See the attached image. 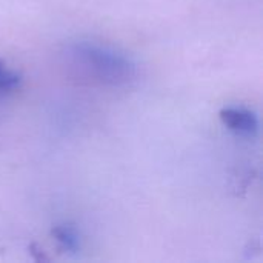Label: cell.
Returning <instances> with one entry per match:
<instances>
[{
	"label": "cell",
	"instance_id": "3957f363",
	"mask_svg": "<svg viewBox=\"0 0 263 263\" xmlns=\"http://www.w3.org/2000/svg\"><path fill=\"white\" fill-rule=\"evenodd\" d=\"M51 236L68 253H77L80 250V237H79V233L69 223L55 225L51 230Z\"/></svg>",
	"mask_w": 263,
	"mask_h": 263
},
{
	"label": "cell",
	"instance_id": "277c9868",
	"mask_svg": "<svg viewBox=\"0 0 263 263\" xmlns=\"http://www.w3.org/2000/svg\"><path fill=\"white\" fill-rule=\"evenodd\" d=\"M20 83H22V76L12 69H8L5 63L0 60V92L14 91L20 86Z\"/></svg>",
	"mask_w": 263,
	"mask_h": 263
},
{
	"label": "cell",
	"instance_id": "6da1fadb",
	"mask_svg": "<svg viewBox=\"0 0 263 263\" xmlns=\"http://www.w3.org/2000/svg\"><path fill=\"white\" fill-rule=\"evenodd\" d=\"M65 57L79 74L108 86H125L137 74L131 57L94 40H76L66 45Z\"/></svg>",
	"mask_w": 263,
	"mask_h": 263
},
{
	"label": "cell",
	"instance_id": "7a4b0ae2",
	"mask_svg": "<svg viewBox=\"0 0 263 263\" xmlns=\"http://www.w3.org/2000/svg\"><path fill=\"white\" fill-rule=\"evenodd\" d=\"M220 122L230 131L243 137H254L259 133V117L243 106H225L219 112Z\"/></svg>",
	"mask_w": 263,
	"mask_h": 263
}]
</instances>
